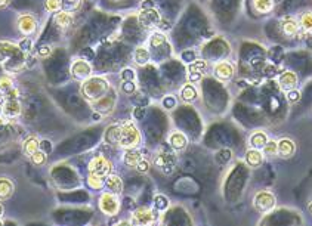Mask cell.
Masks as SVG:
<instances>
[{"instance_id": "12", "label": "cell", "mask_w": 312, "mask_h": 226, "mask_svg": "<svg viewBox=\"0 0 312 226\" xmlns=\"http://www.w3.org/2000/svg\"><path fill=\"white\" fill-rule=\"evenodd\" d=\"M160 13H158V10L156 9H145V10H142L141 13H139V16H138V21H139V24L144 27V28H154L157 27L158 24H160Z\"/></svg>"}, {"instance_id": "31", "label": "cell", "mask_w": 312, "mask_h": 226, "mask_svg": "<svg viewBox=\"0 0 312 226\" xmlns=\"http://www.w3.org/2000/svg\"><path fill=\"white\" fill-rule=\"evenodd\" d=\"M262 151H264V155L268 157V158L278 157V142H275V140H268L267 145L262 148Z\"/></svg>"}, {"instance_id": "41", "label": "cell", "mask_w": 312, "mask_h": 226, "mask_svg": "<svg viewBox=\"0 0 312 226\" xmlns=\"http://www.w3.org/2000/svg\"><path fill=\"white\" fill-rule=\"evenodd\" d=\"M49 53H50V46H41L39 49V56H41V58L47 56Z\"/></svg>"}, {"instance_id": "45", "label": "cell", "mask_w": 312, "mask_h": 226, "mask_svg": "<svg viewBox=\"0 0 312 226\" xmlns=\"http://www.w3.org/2000/svg\"><path fill=\"white\" fill-rule=\"evenodd\" d=\"M3 124H4V115L0 114V126H3Z\"/></svg>"}, {"instance_id": "46", "label": "cell", "mask_w": 312, "mask_h": 226, "mask_svg": "<svg viewBox=\"0 0 312 226\" xmlns=\"http://www.w3.org/2000/svg\"><path fill=\"white\" fill-rule=\"evenodd\" d=\"M3 213H4V209H3V204L0 203V218L3 216Z\"/></svg>"}, {"instance_id": "20", "label": "cell", "mask_w": 312, "mask_h": 226, "mask_svg": "<svg viewBox=\"0 0 312 226\" xmlns=\"http://www.w3.org/2000/svg\"><path fill=\"white\" fill-rule=\"evenodd\" d=\"M246 163L256 169L259 166H262L264 163V152H261V149H255V148H250L247 152H246Z\"/></svg>"}, {"instance_id": "42", "label": "cell", "mask_w": 312, "mask_h": 226, "mask_svg": "<svg viewBox=\"0 0 312 226\" xmlns=\"http://www.w3.org/2000/svg\"><path fill=\"white\" fill-rule=\"evenodd\" d=\"M133 77H135V74H133L132 70H123V79L124 80H133Z\"/></svg>"}, {"instance_id": "38", "label": "cell", "mask_w": 312, "mask_h": 226, "mask_svg": "<svg viewBox=\"0 0 312 226\" xmlns=\"http://www.w3.org/2000/svg\"><path fill=\"white\" fill-rule=\"evenodd\" d=\"M150 167H151V163L147 160V158H142L139 163H138V166L135 167L139 173H147L148 170H150Z\"/></svg>"}, {"instance_id": "17", "label": "cell", "mask_w": 312, "mask_h": 226, "mask_svg": "<svg viewBox=\"0 0 312 226\" xmlns=\"http://www.w3.org/2000/svg\"><path fill=\"white\" fill-rule=\"evenodd\" d=\"M55 24L59 27V28H68L73 25L74 22V16H73V12L70 10H65V9H61L59 12L55 13V18H53Z\"/></svg>"}, {"instance_id": "16", "label": "cell", "mask_w": 312, "mask_h": 226, "mask_svg": "<svg viewBox=\"0 0 312 226\" xmlns=\"http://www.w3.org/2000/svg\"><path fill=\"white\" fill-rule=\"evenodd\" d=\"M167 142H169V145L173 151H182L188 146V137L179 130L172 132L167 137Z\"/></svg>"}, {"instance_id": "27", "label": "cell", "mask_w": 312, "mask_h": 226, "mask_svg": "<svg viewBox=\"0 0 312 226\" xmlns=\"http://www.w3.org/2000/svg\"><path fill=\"white\" fill-rule=\"evenodd\" d=\"M150 58H151L150 50H148L147 47H144V46L136 47L135 52H133V61H135L138 65H145V64H148Z\"/></svg>"}, {"instance_id": "7", "label": "cell", "mask_w": 312, "mask_h": 226, "mask_svg": "<svg viewBox=\"0 0 312 226\" xmlns=\"http://www.w3.org/2000/svg\"><path fill=\"white\" fill-rule=\"evenodd\" d=\"M116 101H117L116 95L110 92V93H107L105 96L99 98L98 101L92 102V108H93V111H96L98 114H101V115H107V114H110V113L114 110V107H116Z\"/></svg>"}, {"instance_id": "1", "label": "cell", "mask_w": 312, "mask_h": 226, "mask_svg": "<svg viewBox=\"0 0 312 226\" xmlns=\"http://www.w3.org/2000/svg\"><path fill=\"white\" fill-rule=\"evenodd\" d=\"M81 95L86 101H89L90 104L98 101L99 98L105 96L107 93L111 92V86L108 83L107 79L104 77H89L87 80L83 82L81 85Z\"/></svg>"}, {"instance_id": "48", "label": "cell", "mask_w": 312, "mask_h": 226, "mask_svg": "<svg viewBox=\"0 0 312 226\" xmlns=\"http://www.w3.org/2000/svg\"><path fill=\"white\" fill-rule=\"evenodd\" d=\"M3 225V222H1V219H0V226Z\"/></svg>"}, {"instance_id": "35", "label": "cell", "mask_w": 312, "mask_h": 226, "mask_svg": "<svg viewBox=\"0 0 312 226\" xmlns=\"http://www.w3.org/2000/svg\"><path fill=\"white\" fill-rule=\"evenodd\" d=\"M164 43H166L164 34H161V33H153L151 34V37H150V45H151V47H160V46H163Z\"/></svg>"}, {"instance_id": "24", "label": "cell", "mask_w": 312, "mask_h": 226, "mask_svg": "<svg viewBox=\"0 0 312 226\" xmlns=\"http://www.w3.org/2000/svg\"><path fill=\"white\" fill-rule=\"evenodd\" d=\"M142 154L139 151H136V148H132V149H126L124 155H123V160H124V164L129 166V167H136L138 163L142 160Z\"/></svg>"}, {"instance_id": "32", "label": "cell", "mask_w": 312, "mask_h": 226, "mask_svg": "<svg viewBox=\"0 0 312 226\" xmlns=\"http://www.w3.org/2000/svg\"><path fill=\"white\" fill-rule=\"evenodd\" d=\"M87 185H89V188H92V189H102V188L105 186V179H102V178H99V176H96V175L89 173V175H87Z\"/></svg>"}, {"instance_id": "19", "label": "cell", "mask_w": 312, "mask_h": 226, "mask_svg": "<svg viewBox=\"0 0 312 226\" xmlns=\"http://www.w3.org/2000/svg\"><path fill=\"white\" fill-rule=\"evenodd\" d=\"M252 7L258 15H267L274 10L275 0H252Z\"/></svg>"}, {"instance_id": "26", "label": "cell", "mask_w": 312, "mask_h": 226, "mask_svg": "<svg viewBox=\"0 0 312 226\" xmlns=\"http://www.w3.org/2000/svg\"><path fill=\"white\" fill-rule=\"evenodd\" d=\"M40 149V140L36 137V136H30L24 140L22 143V152L30 158L36 151Z\"/></svg>"}, {"instance_id": "34", "label": "cell", "mask_w": 312, "mask_h": 226, "mask_svg": "<svg viewBox=\"0 0 312 226\" xmlns=\"http://www.w3.org/2000/svg\"><path fill=\"white\" fill-rule=\"evenodd\" d=\"M44 9L47 12H59L62 9V0H44Z\"/></svg>"}, {"instance_id": "21", "label": "cell", "mask_w": 312, "mask_h": 226, "mask_svg": "<svg viewBox=\"0 0 312 226\" xmlns=\"http://www.w3.org/2000/svg\"><path fill=\"white\" fill-rule=\"evenodd\" d=\"M270 139H268V135L264 132V130H256V132H253L250 137H249V145H250V148H255V149H262L265 145H267V142H268Z\"/></svg>"}, {"instance_id": "39", "label": "cell", "mask_w": 312, "mask_h": 226, "mask_svg": "<svg viewBox=\"0 0 312 226\" xmlns=\"http://www.w3.org/2000/svg\"><path fill=\"white\" fill-rule=\"evenodd\" d=\"M135 83H133V80H124V83L121 85V91L124 92V93H133L135 92Z\"/></svg>"}, {"instance_id": "23", "label": "cell", "mask_w": 312, "mask_h": 226, "mask_svg": "<svg viewBox=\"0 0 312 226\" xmlns=\"http://www.w3.org/2000/svg\"><path fill=\"white\" fill-rule=\"evenodd\" d=\"M15 191V185L9 178H0V201L9 200Z\"/></svg>"}, {"instance_id": "2", "label": "cell", "mask_w": 312, "mask_h": 226, "mask_svg": "<svg viewBox=\"0 0 312 226\" xmlns=\"http://www.w3.org/2000/svg\"><path fill=\"white\" fill-rule=\"evenodd\" d=\"M141 142H142V135H141L139 129L132 121H126V123L120 124L118 146H121L124 149H132V148L139 146Z\"/></svg>"}, {"instance_id": "14", "label": "cell", "mask_w": 312, "mask_h": 226, "mask_svg": "<svg viewBox=\"0 0 312 226\" xmlns=\"http://www.w3.org/2000/svg\"><path fill=\"white\" fill-rule=\"evenodd\" d=\"M1 113L4 118H15L21 114V104L18 99H4L1 105Z\"/></svg>"}, {"instance_id": "30", "label": "cell", "mask_w": 312, "mask_h": 226, "mask_svg": "<svg viewBox=\"0 0 312 226\" xmlns=\"http://www.w3.org/2000/svg\"><path fill=\"white\" fill-rule=\"evenodd\" d=\"M298 22H299V27L304 33L312 34V12H304Z\"/></svg>"}, {"instance_id": "15", "label": "cell", "mask_w": 312, "mask_h": 226, "mask_svg": "<svg viewBox=\"0 0 312 226\" xmlns=\"http://www.w3.org/2000/svg\"><path fill=\"white\" fill-rule=\"evenodd\" d=\"M298 80H299V79H298L296 73H293V71H284V73H281V74H280V77H278L280 88H281L284 92H289V91L296 89V86H298Z\"/></svg>"}, {"instance_id": "43", "label": "cell", "mask_w": 312, "mask_h": 226, "mask_svg": "<svg viewBox=\"0 0 312 226\" xmlns=\"http://www.w3.org/2000/svg\"><path fill=\"white\" fill-rule=\"evenodd\" d=\"M164 105L167 107V110H170L172 107H175V101H173V99L170 101V98H169V99H166V101H164Z\"/></svg>"}, {"instance_id": "28", "label": "cell", "mask_w": 312, "mask_h": 226, "mask_svg": "<svg viewBox=\"0 0 312 226\" xmlns=\"http://www.w3.org/2000/svg\"><path fill=\"white\" fill-rule=\"evenodd\" d=\"M104 139L107 143L110 145H117L118 146V139H120V124H113L107 129Z\"/></svg>"}, {"instance_id": "29", "label": "cell", "mask_w": 312, "mask_h": 226, "mask_svg": "<svg viewBox=\"0 0 312 226\" xmlns=\"http://www.w3.org/2000/svg\"><path fill=\"white\" fill-rule=\"evenodd\" d=\"M204 68H206V64L203 61H195L194 64L190 65V79H191V82L201 79V76L204 73Z\"/></svg>"}, {"instance_id": "3", "label": "cell", "mask_w": 312, "mask_h": 226, "mask_svg": "<svg viewBox=\"0 0 312 226\" xmlns=\"http://www.w3.org/2000/svg\"><path fill=\"white\" fill-rule=\"evenodd\" d=\"M22 62L24 55L19 46L10 42H0V64H18L21 67Z\"/></svg>"}, {"instance_id": "4", "label": "cell", "mask_w": 312, "mask_h": 226, "mask_svg": "<svg viewBox=\"0 0 312 226\" xmlns=\"http://www.w3.org/2000/svg\"><path fill=\"white\" fill-rule=\"evenodd\" d=\"M98 206H99V210L105 216H117L120 212V200H118L117 194H113L110 191L101 194Z\"/></svg>"}, {"instance_id": "11", "label": "cell", "mask_w": 312, "mask_h": 226, "mask_svg": "<svg viewBox=\"0 0 312 226\" xmlns=\"http://www.w3.org/2000/svg\"><path fill=\"white\" fill-rule=\"evenodd\" d=\"M235 68L234 65L228 61H221V62H216L215 67H213V74L218 80L221 82H228L234 77Z\"/></svg>"}, {"instance_id": "47", "label": "cell", "mask_w": 312, "mask_h": 226, "mask_svg": "<svg viewBox=\"0 0 312 226\" xmlns=\"http://www.w3.org/2000/svg\"><path fill=\"white\" fill-rule=\"evenodd\" d=\"M1 99H4V96H3V93L0 92V101H1Z\"/></svg>"}, {"instance_id": "10", "label": "cell", "mask_w": 312, "mask_h": 226, "mask_svg": "<svg viewBox=\"0 0 312 226\" xmlns=\"http://www.w3.org/2000/svg\"><path fill=\"white\" fill-rule=\"evenodd\" d=\"M156 222V213L153 209L148 207H141L133 212L130 224L132 225H151Z\"/></svg>"}, {"instance_id": "33", "label": "cell", "mask_w": 312, "mask_h": 226, "mask_svg": "<svg viewBox=\"0 0 312 226\" xmlns=\"http://www.w3.org/2000/svg\"><path fill=\"white\" fill-rule=\"evenodd\" d=\"M30 160H31V163L34 164V166H43L44 163H46V160H47V152L46 151H36L31 157H30Z\"/></svg>"}, {"instance_id": "5", "label": "cell", "mask_w": 312, "mask_h": 226, "mask_svg": "<svg viewBox=\"0 0 312 226\" xmlns=\"http://www.w3.org/2000/svg\"><path fill=\"white\" fill-rule=\"evenodd\" d=\"M87 170H89V173L96 175V176L105 179V178L111 173L113 164H111V161H110L108 158H105L104 155H96V157H93V158L89 161Z\"/></svg>"}, {"instance_id": "13", "label": "cell", "mask_w": 312, "mask_h": 226, "mask_svg": "<svg viewBox=\"0 0 312 226\" xmlns=\"http://www.w3.org/2000/svg\"><path fill=\"white\" fill-rule=\"evenodd\" d=\"M295 154H296V143L293 139L283 137L278 140V157L280 158L289 160V158L295 157Z\"/></svg>"}, {"instance_id": "18", "label": "cell", "mask_w": 312, "mask_h": 226, "mask_svg": "<svg viewBox=\"0 0 312 226\" xmlns=\"http://www.w3.org/2000/svg\"><path fill=\"white\" fill-rule=\"evenodd\" d=\"M299 30H301L299 22L295 18H286V19H283V22H281V33L286 37H290L292 39V37L298 36Z\"/></svg>"}, {"instance_id": "36", "label": "cell", "mask_w": 312, "mask_h": 226, "mask_svg": "<svg viewBox=\"0 0 312 226\" xmlns=\"http://www.w3.org/2000/svg\"><path fill=\"white\" fill-rule=\"evenodd\" d=\"M83 0H62V7H65V10H76L80 7Z\"/></svg>"}, {"instance_id": "9", "label": "cell", "mask_w": 312, "mask_h": 226, "mask_svg": "<svg viewBox=\"0 0 312 226\" xmlns=\"http://www.w3.org/2000/svg\"><path fill=\"white\" fill-rule=\"evenodd\" d=\"M70 73L76 80L84 82L89 77H92V67L84 59H74L71 67H70Z\"/></svg>"}, {"instance_id": "8", "label": "cell", "mask_w": 312, "mask_h": 226, "mask_svg": "<svg viewBox=\"0 0 312 226\" xmlns=\"http://www.w3.org/2000/svg\"><path fill=\"white\" fill-rule=\"evenodd\" d=\"M16 27L22 36H31L37 31V19L30 13H22L16 19Z\"/></svg>"}, {"instance_id": "37", "label": "cell", "mask_w": 312, "mask_h": 226, "mask_svg": "<svg viewBox=\"0 0 312 226\" xmlns=\"http://www.w3.org/2000/svg\"><path fill=\"white\" fill-rule=\"evenodd\" d=\"M154 201H156V207L158 210H166L169 207V200L163 195H157Z\"/></svg>"}, {"instance_id": "44", "label": "cell", "mask_w": 312, "mask_h": 226, "mask_svg": "<svg viewBox=\"0 0 312 226\" xmlns=\"http://www.w3.org/2000/svg\"><path fill=\"white\" fill-rule=\"evenodd\" d=\"M10 4V0H0V9H4Z\"/></svg>"}, {"instance_id": "40", "label": "cell", "mask_w": 312, "mask_h": 226, "mask_svg": "<svg viewBox=\"0 0 312 226\" xmlns=\"http://www.w3.org/2000/svg\"><path fill=\"white\" fill-rule=\"evenodd\" d=\"M299 98H301V93L296 91V89L287 92V99H289L290 102H298V101H299Z\"/></svg>"}, {"instance_id": "22", "label": "cell", "mask_w": 312, "mask_h": 226, "mask_svg": "<svg viewBox=\"0 0 312 226\" xmlns=\"http://www.w3.org/2000/svg\"><path fill=\"white\" fill-rule=\"evenodd\" d=\"M105 188L113 192V194H121L123 192V181L118 175H113L110 173L107 178H105Z\"/></svg>"}, {"instance_id": "25", "label": "cell", "mask_w": 312, "mask_h": 226, "mask_svg": "<svg viewBox=\"0 0 312 226\" xmlns=\"http://www.w3.org/2000/svg\"><path fill=\"white\" fill-rule=\"evenodd\" d=\"M179 96H181V99H182L184 102L191 104V102L197 101L198 92H197V89H195L193 83H187L185 86H182V89L179 92Z\"/></svg>"}, {"instance_id": "6", "label": "cell", "mask_w": 312, "mask_h": 226, "mask_svg": "<svg viewBox=\"0 0 312 226\" xmlns=\"http://www.w3.org/2000/svg\"><path fill=\"white\" fill-rule=\"evenodd\" d=\"M275 195L270 191H259L253 197V207L259 213H270L275 207Z\"/></svg>"}]
</instances>
